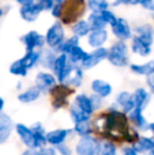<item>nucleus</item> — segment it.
<instances>
[{"label": "nucleus", "instance_id": "1", "mask_svg": "<svg viewBox=\"0 0 154 155\" xmlns=\"http://www.w3.org/2000/svg\"><path fill=\"white\" fill-rule=\"evenodd\" d=\"M107 59L112 65L116 68H125L129 64V49L126 42L116 41L108 50Z\"/></svg>", "mask_w": 154, "mask_h": 155}, {"label": "nucleus", "instance_id": "2", "mask_svg": "<svg viewBox=\"0 0 154 155\" xmlns=\"http://www.w3.org/2000/svg\"><path fill=\"white\" fill-rule=\"evenodd\" d=\"M84 79V71L79 65H75L69 62L64 73L57 78V81L64 84L70 88H79Z\"/></svg>", "mask_w": 154, "mask_h": 155}, {"label": "nucleus", "instance_id": "3", "mask_svg": "<svg viewBox=\"0 0 154 155\" xmlns=\"http://www.w3.org/2000/svg\"><path fill=\"white\" fill-rule=\"evenodd\" d=\"M100 145L99 139L92 135L80 137L75 145V153L76 155H98Z\"/></svg>", "mask_w": 154, "mask_h": 155}, {"label": "nucleus", "instance_id": "4", "mask_svg": "<svg viewBox=\"0 0 154 155\" xmlns=\"http://www.w3.org/2000/svg\"><path fill=\"white\" fill-rule=\"evenodd\" d=\"M45 43L51 49H57L60 45L64 41V30L61 22L56 21L50 27L45 34Z\"/></svg>", "mask_w": 154, "mask_h": 155}, {"label": "nucleus", "instance_id": "5", "mask_svg": "<svg viewBox=\"0 0 154 155\" xmlns=\"http://www.w3.org/2000/svg\"><path fill=\"white\" fill-rule=\"evenodd\" d=\"M49 93L54 97V99L52 100V106L55 109H59L68 104V97L74 93V90L66 84H56Z\"/></svg>", "mask_w": 154, "mask_h": 155}, {"label": "nucleus", "instance_id": "6", "mask_svg": "<svg viewBox=\"0 0 154 155\" xmlns=\"http://www.w3.org/2000/svg\"><path fill=\"white\" fill-rule=\"evenodd\" d=\"M84 1L81 0H70L66 3V8H62L61 21L64 25H70L71 22L75 21L80 16L81 12H79V8H82Z\"/></svg>", "mask_w": 154, "mask_h": 155}, {"label": "nucleus", "instance_id": "7", "mask_svg": "<svg viewBox=\"0 0 154 155\" xmlns=\"http://www.w3.org/2000/svg\"><path fill=\"white\" fill-rule=\"evenodd\" d=\"M107 55L108 49H106L105 47L94 49L91 53H88L87 57L84 59V61L80 63L79 67L82 70H91L96 67L97 64H99L101 61L107 59Z\"/></svg>", "mask_w": 154, "mask_h": 155}, {"label": "nucleus", "instance_id": "8", "mask_svg": "<svg viewBox=\"0 0 154 155\" xmlns=\"http://www.w3.org/2000/svg\"><path fill=\"white\" fill-rule=\"evenodd\" d=\"M14 130L16 131L17 135L20 138L21 143L27 147V149L29 150H38L37 145H36V139L35 136L33 134V131L31 130L30 127H28L27 124L18 123L15 124Z\"/></svg>", "mask_w": 154, "mask_h": 155}, {"label": "nucleus", "instance_id": "9", "mask_svg": "<svg viewBox=\"0 0 154 155\" xmlns=\"http://www.w3.org/2000/svg\"><path fill=\"white\" fill-rule=\"evenodd\" d=\"M57 84V79L49 72H39L35 77V87L40 93H49Z\"/></svg>", "mask_w": 154, "mask_h": 155}, {"label": "nucleus", "instance_id": "10", "mask_svg": "<svg viewBox=\"0 0 154 155\" xmlns=\"http://www.w3.org/2000/svg\"><path fill=\"white\" fill-rule=\"evenodd\" d=\"M128 119L129 121H131L136 128H138L140 131H144V132H153L154 129V124L153 123H148L146 119V117L143 114V111L139 109L134 108L133 111L128 114Z\"/></svg>", "mask_w": 154, "mask_h": 155}, {"label": "nucleus", "instance_id": "11", "mask_svg": "<svg viewBox=\"0 0 154 155\" xmlns=\"http://www.w3.org/2000/svg\"><path fill=\"white\" fill-rule=\"evenodd\" d=\"M21 40L25 45L27 52L35 51L36 48H42L45 43L44 36L39 34L37 31L28 32L25 35H23Z\"/></svg>", "mask_w": 154, "mask_h": 155}, {"label": "nucleus", "instance_id": "12", "mask_svg": "<svg viewBox=\"0 0 154 155\" xmlns=\"http://www.w3.org/2000/svg\"><path fill=\"white\" fill-rule=\"evenodd\" d=\"M15 124L13 118L4 112L0 113V145H3L8 140L14 131Z\"/></svg>", "mask_w": 154, "mask_h": 155}, {"label": "nucleus", "instance_id": "13", "mask_svg": "<svg viewBox=\"0 0 154 155\" xmlns=\"http://www.w3.org/2000/svg\"><path fill=\"white\" fill-rule=\"evenodd\" d=\"M112 32L114 36L118 39L119 41H123L130 39L132 37V31L130 25L126 19L123 18H117L116 22L112 25Z\"/></svg>", "mask_w": 154, "mask_h": 155}, {"label": "nucleus", "instance_id": "14", "mask_svg": "<svg viewBox=\"0 0 154 155\" xmlns=\"http://www.w3.org/2000/svg\"><path fill=\"white\" fill-rule=\"evenodd\" d=\"M71 132H72V130H69V129H56V130L49 131L45 134L47 145H51L53 148L62 145L67 140Z\"/></svg>", "mask_w": 154, "mask_h": 155}, {"label": "nucleus", "instance_id": "15", "mask_svg": "<svg viewBox=\"0 0 154 155\" xmlns=\"http://www.w3.org/2000/svg\"><path fill=\"white\" fill-rule=\"evenodd\" d=\"M115 104L116 107L120 109V111L125 114H129L131 111L134 110L135 106H134L133 97L132 94L129 93L128 91H123V92L118 93L115 98Z\"/></svg>", "mask_w": 154, "mask_h": 155}, {"label": "nucleus", "instance_id": "16", "mask_svg": "<svg viewBox=\"0 0 154 155\" xmlns=\"http://www.w3.org/2000/svg\"><path fill=\"white\" fill-rule=\"evenodd\" d=\"M91 90H92L93 94L97 95L98 97L108 98L113 92V88L108 81L103 79H94L91 82Z\"/></svg>", "mask_w": 154, "mask_h": 155}, {"label": "nucleus", "instance_id": "17", "mask_svg": "<svg viewBox=\"0 0 154 155\" xmlns=\"http://www.w3.org/2000/svg\"><path fill=\"white\" fill-rule=\"evenodd\" d=\"M132 97H133L135 108L144 111L150 104L151 93L145 88H137L132 94Z\"/></svg>", "mask_w": 154, "mask_h": 155}, {"label": "nucleus", "instance_id": "18", "mask_svg": "<svg viewBox=\"0 0 154 155\" xmlns=\"http://www.w3.org/2000/svg\"><path fill=\"white\" fill-rule=\"evenodd\" d=\"M20 16L27 22H33L38 19L39 15L41 13V10L39 6L34 2L32 4H28V5H22L20 8Z\"/></svg>", "mask_w": 154, "mask_h": 155}, {"label": "nucleus", "instance_id": "19", "mask_svg": "<svg viewBox=\"0 0 154 155\" xmlns=\"http://www.w3.org/2000/svg\"><path fill=\"white\" fill-rule=\"evenodd\" d=\"M73 104L81 111L84 114L88 115V116H92L94 113V109L91 104L90 96L86 95V94H78L75 96V99L73 101Z\"/></svg>", "mask_w": 154, "mask_h": 155}, {"label": "nucleus", "instance_id": "20", "mask_svg": "<svg viewBox=\"0 0 154 155\" xmlns=\"http://www.w3.org/2000/svg\"><path fill=\"white\" fill-rule=\"evenodd\" d=\"M108 40L107 30H99V31H91L88 36V43L90 47L94 49L101 48Z\"/></svg>", "mask_w": 154, "mask_h": 155}, {"label": "nucleus", "instance_id": "21", "mask_svg": "<svg viewBox=\"0 0 154 155\" xmlns=\"http://www.w3.org/2000/svg\"><path fill=\"white\" fill-rule=\"evenodd\" d=\"M132 147L138 154L148 153L154 150V140L151 136H139Z\"/></svg>", "mask_w": 154, "mask_h": 155}, {"label": "nucleus", "instance_id": "22", "mask_svg": "<svg viewBox=\"0 0 154 155\" xmlns=\"http://www.w3.org/2000/svg\"><path fill=\"white\" fill-rule=\"evenodd\" d=\"M131 49L133 51V53L137 54V55L142 56V57H147L151 54L152 52V45H148L147 42L143 41L142 39H139L138 37L134 36L132 38L131 42Z\"/></svg>", "mask_w": 154, "mask_h": 155}, {"label": "nucleus", "instance_id": "23", "mask_svg": "<svg viewBox=\"0 0 154 155\" xmlns=\"http://www.w3.org/2000/svg\"><path fill=\"white\" fill-rule=\"evenodd\" d=\"M40 95H41L40 91H39L35 86H33V87L28 88L27 90H25L23 92L19 93V95L17 96V99H18L21 104H32V102H35L36 100H38Z\"/></svg>", "mask_w": 154, "mask_h": 155}, {"label": "nucleus", "instance_id": "24", "mask_svg": "<svg viewBox=\"0 0 154 155\" xmlns=\"http://www.w3.org/2000/svg\"><path fill=\"white\" fill-rule=\"evenodd\" d=\"M135 33L136 37H138L139 39H142L143 41L147 42L148 45H152L153 43V28L149 23H145V25H138L135 28Z\"/></svg>", "mask_w": 154, "mask_h": 155}, {"label": "nucleus", "instance_id": "25", "mask_svg": "<svg viewBox=\"0 0 154 155\" xmlns=\"http://www.w3.org/2000/svg\"><path fill=\"white\" fill-rule=\"evenodd\" d=\"M31 130L33 131V134L36 139V145H37V149H41L43 147H47V139H45V129L41 123H36L32 127H30Z\"/></svg>", "mask_w": 154, "mask_h": 155}, {"label": "nucleus", "instance_id": "26", "mask_svg": "<svg viewBox=\"0 0 154 155\" xmlns=\"http://www.w3.org/2000/svg\"><path fill=\"white\" fill-rule=\"evenodd\" d=\"M68 63H69L68 56H67L66 54H59V55L55 58L53 65H52V70H53V73H54L53 75L56 77V79L59 78L60 75L64 73V71L66 70Z\"/></svg>", "mask_w": 154, "mask_h": 155}, {"label": "nucleus", "instance_id": "27", "mask_svg": "<svg viewBox=\"0 0 154 155\" xmlns=\"http://www.w3.org/2000/svg\"><path fill=\"white\" fill-rule=\"evenodd\" d=\"M130 70L133 73L137 74V75L148 76L150 74L154 73V61L153 60H150V61L143 63V64L132 63V64H130Z\"/></svg>", "mask_w": 154, "mask_h": 155}, {"label": "nucleus", "instance_id": "28", "mask_svg": "<svg viewBox=\"0 0 154 155\" xmlns=\"http://www.w3.org/2000/svg\"><path fill=\"white\" fill-rule=\"evenodd\" d=\"M87 55H88V52L84 51L80 45H76V47H74L71 50V52L67 56H68L69 62L72 63V64L78 65V63L80 64L84 61V59L87 57Z\"/></svg>", "mask_w": 154, "mask_h": 155}, {"label": "nucleus", "instance_id": "29", "mask_svg": "<svg viewBox=\"0 0 154 155\" xmlns=\"http://www.w3.org/2000/svg\"><path fill=\"white\" fill-rule=\"evenodd\" d=\"M39 59H40V52L31 51L27 52L25 55L22 58H20V61L22 62V64L25 65V69L29 71V70H31L32 68L37 64L39 62Z\"/></svg>", "mask_w": 154, "mask_h": 155}, {"label": "nucleus", "instance_id": "30", "mask_svg": "<svg viewBox=\"0 0 154 155\" xmlns=\"http://www.w3.org/2000/svg\"><path fill=\"white\" fill-rule=\"evenodd\" d=\"M73 131H74L77 135H79L80 137H84V136H89V135H92L93 127H92V123H91V119L74 124Z\"/></svg>", "mask_w": 154, "mask_h": 155}, {"label": "nucleus", "instance_id": "31", "mask_svg": "<svg viewBox=\"0 0 154 155\" xmlns=\"http://www.w3.org/2000/svg\"><path fill=\"white\" fill-rule=\"evenodd\" d=\"M87 22L89 23V27H90L91 31L106 30V27H107V23L103 20V18L100 17V15L95 14V13H92V14L89 16Z\"/></svg>", "mask_w": 154, "mask_h": 155}, {"label": "nucleus", "instance_id": "32", "mask_svg": "<svg viewBox=\"0 0 154 155\" xmlns=\"http://www.w3.org/2000/svg\"><path fill=\"white\" fill-rule=\"evenodd\" d=\"M72 32L74 34V36L79 38V37H84L87 35H89L91 30L87 20H78L72 27Z\"/></svg>", "mask_w": 154, "mask_h": 155}, {"label": "nucleus", "instance_id": "33", "mask_svg": "<svg viewBox=\"0 0 154 155\" xmlns=\"http://www.w3.org/2000/svg\"><path fill=\"white\" fill-rule=\"evenodd\" d=\"M76 45H79V38L76 36H72L71 38L64 40V42L56 49V51L59 52L60 54H66V55H68L71 52V50L74 47H76Z\"/></svg>", "mask_w": 154, "mask_h": 155}, {"label": "nucleus", "instance_id": "34", "mask_svg": "<svg viewBox=\"0 0 154 155\" xmlns=\"http://www.w3.org/2000/svg\"><path fill=\"white\" fill-rule=\"evenodd\" d=\"M87 5L89 10L95 14H99L109 8V3L107 0H87Z\"/></svg>", "mask_w": 154, "mask_h": 155}, {"label": "nucleus", "instance_id": "35", "mask_svg": "<svg viewBox=\"0 0 154 155\" xmlns=\"http://www.w3.org/2000/svg\"><path fill=\"white\" fill-rule=\"evenodd\" d=\"M70 115H71V118H72V120H73V123H74V124L91 119L90 116L84 114V113H82L81 111H80L79 109H78L74 104H73V102L71 104V106H70Z\"/></svg>", "mask_w": 154, "mask_h": 155}, {"label": "nucleus", "instance_id": "36", "mask_svg": "<svg viewBox=\"0 0 154 155\" xmlns=\"http://www.w3.org/2000/svg\"><path fill=\"white\" fill-rule=\"evenodd\" d=\"M8 71H10V73L12 74V75L20 76V77H25L28 74V70L25 68V65L22 64L20 59L15 60V61L10 65Z\"/></svg>", "mask_w": 154, "mask_h": 155}, {"label": "nucleus", "instance_id": "37", "mask_svg": "<svg viewBox=\"0 0 154 155\" xmlns=\"http://www.w3.org/2000/svg\"><path fill=\"white\" fill-rule=\"evenodd\" d=\"M98 155H118L117 147L112 141H103L100 145Z\"/></svg>", "mask_w": 154, "mask_h": 155}, {"label": "nucleus", "instance_id": "38", "mask_svg": "<svg viewBox=\"0 0 154 155\" xmlns=\"http://www.w3.org/2000/svg\"><path fill=\"white\" fill-rule=\"evenodd\" d=\"M55 55H54L53 52L51 51H47L44 53V56H42L40 54V59H39V62L42 63V65L47 69H52V65L54 63V60H55Z\"/></svg>", "mask_w": 154, "mask_h": 155}, {"label": "nucleus", "instance_id": "39", "mask_svg": "<svg viewBox=\"0 0 154 155\" xmlns=\"http://www.w3.org/2000/svg\"><path fill=\"white\" fill-rule=\"evenodd\" d=\"M99 15H100V17L103 18V20L105 21L107 25H110L111 27L116 22V19L117 18L115 17V15H114L113 13L111 12V11L105 10V11H103V12L99 13Z\"/></svg>", "mask_w": 154, "mask_h": 155}, {"label": "nucleus", "instance_id": "40", "mask_svg": "<svg viewBox=\"0 0 154 155\" xmlns=\"http://www.w3.org/2000/svg\"><path fill=\"white\" fill-rule=\"evenodd\" d=\"M36 4L39 6V8L42 11H51V8L54 5V1L53 0H37Z\"/></svg>", "mask_w": 154, "mask_h": 155}, {"label": "nucleus", "instance_id": "41", "mask_svg": "<svg viewBox=\"0 0 154 155\" xmlns=\"http://www.w3.org/2000/svg\"><path fill=\"white\" fill-rule=\"evenodd\" d=\"M33 155H56L53 147H43L38 150H33Z\"/></svg>", "mask_w": 154, "mask_h": 155}, {"label": "nucleus", "instance_id": "42", "mask_svg": "<svg viewBox=\"0 0 154 155\" xmlns=\"http://www.w3.org/2000/svg\"><path fill=\"white\" fill-rule=\"evenodd\" d=\"M133 4H140L144 8L151 12L154 10V0H133Z\"/></svg>", "mask_w": 154, "mask_h": 155}, {"label": "nucleus", "instance_id": "43", "mask_svg": "<svg viewBox=\"0 0 154 155\" xmlns=\"http://www.w3.org/2000/svg\"><path fill=\"white\" fill-rule=\"evenodd\" d=\"M90 99H91V104H92L93 109H94V112L101 108V106H103V98L98 97V96L95 95V94H92V95L90 96Z\"/></svg>", "mask_w": 154, "mask_h": 155}, {"label": "nucleus", "instance_id": "44", "mask_svg": "<svg viewBox=\"0 0 154 155\" xmlns=\"http://www.w3.org/2000/svg\"><path fill=\"white\" fill-rule=\"evenodd\" d=\"M54 149H55L56 153H59L60 155H72V150H71V148L68 147L66 143L57 146V147H55Z\"/></svg>", "mask_w": 154, "mask_h": 155}, {"label": "nucleus", "instance_id": "45", "mask_svg": "<svg viewBox=\"0 0 154 155\" xmlns=\"http://www.w3.org/2000/svg\"><path fill=\"white\" fill-rule=\"evenodd\" d=\"M62 8H64V4L54 3L53 8H51L52 16L55 17V18H60L62 15Z\"/></svg>", "mask_w": 154, "mask_h": 155}, {"label": "nucleus", "instance_id": "46", "mask_svg": "<svg viewBox=\"0 0 154 155\" xmlns=\"http://www.w3.org/2000/svg\"><path fill=\"white\" fill-rule=\"evenodd\" d=\"M146 82H147V86L150 89V93H152L154 90V73L146 76Z\"/></svg>", "mask_w": 154, "mask_h": 155}, {"label": "nucleus", "instance_id": "47", "mask_svg": "<svg viewBox=\"0 0 154 155\" xmlns=\"http://www.w3.org/2000/svg\"><path fill=\"white\" fill-rule=\"evenodd\" d=\"M123 155H139V154L133 149L132 146H127V147L123 148Z\"/></svg>", "mask_w": 154, "mask_h": 155}, {"label": "nucleus", "instance_id": "48", "mask_svg": "<svg viewBox=\"0 0 154 155\" xmlns=\"http://www.w3.org/2000/svg\"><path fill=\"white\" fill-rule=\"evenodd\" d=\"M121 4H125V5L133 4V0H115V1L113 2V6H118V5H121Z\"/></svg>", "mask_w": 154, "mask_h": 155}, {"label": "nucleus", "instance_id": "49", "mask_svg": "<svg viewBox=\"0 0 154 155\" xmlns=\"http://www.w3.org/2000/svg\"><path fill=\"white\" fill-rule=\"evenodd\" d=\"M19 4L21 5H28V4H32L35 2V0H16Z\"/></svg>", "mask_w": 154, "mask_h": 155}, {"label": "nucleus", "instance_id": "50", "mask_svg": "<svg viewBox=\"0 0 154 155\" xmlns=\"http://www.w3.org/2000/svg\"><path fill=\"white\" fill-rule=\"evenodd\" d=\"M4 106H5V101H4L3 98H2L1 96H0V113L3 112Z\"/></svg>", "mask_w": 154, "mask_h": 155}, {"label": "nucleus", "instance_id": "51", "mask_svg": "<svg viewBox=\"0 0 154 155\" xmlns=\"http://www.w3.org/2000/svg\"><path fill=\"white\" fill-rule=\"evenodd\" d=\"M22 155H33V150H29V149L25 150Z\"/></svg>", "mask_w": 154, "mask_h": 155}, {"label": "nucleus", "instance_id": "52", "mask_svg": "<svg viewBox=\"0 0 154 155\" xmlns=\"http://www.w3.org/2000/svg\"><path fill=\"white\" fill-rule=\"evenodd\" d=\"M54 3H58V4H62L66 0H53Z\"/></svg>", "mask_w": 154, "mask_h": 155}, {"label": "nucleus", "instance_id": "53", "mask_svg": "<svg viewBox=\"0 0 154 155\" xmlns=\"http://www.w3.org/2000/svg\"><path fill=\"white\" fill-rule=\"evenodd\" d=\"M144 155H154V150H153V151L148 152V153H145Z\"/></svg>", "mask_w": 154, "mask_h": 155}, {"label": "nucleus", "instance_id": "54", "mask_svg": "<svg viewBox=\"0 0 154 155\" xmlns=\"http://www.w3.org/2000/svg\"><path fill=\"white\" fill-rule=\"evenodd\" d=\"M2 15H3V10H2V8H0V18L2 17Z\"/></svg>", "mask_w": 154, "mask_h": 155}, {"label": "nucleus", "instance_id": "55", "mask_svg": "<svg viewBox=\"0 0 154 155\" xmlns=\"http://www.w3.org/2000/svg\"><path fill=\"white\" fill-rule=\"evenodd\" d=\"M81 1H86V0H81Z\"/></svg>", "mask_w": 154, "mask_h": 155}]
</instances>
